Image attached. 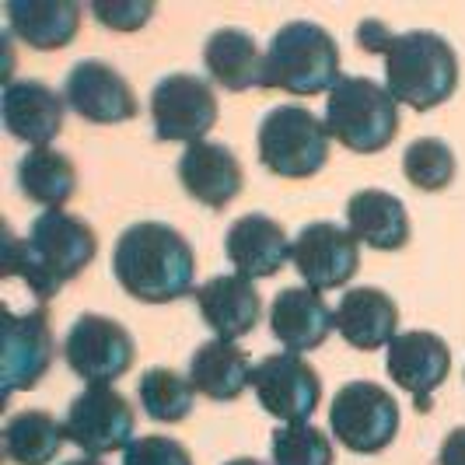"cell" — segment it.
Segmentation results:
<instances>
[{
	"mask_svg": "<svg viewBox=\"0 0 465 465\" xmlns=\"http://www.w3.org/2000/svg\"><path fill=\"white\" fill-rule=\"evenodd\" d=\"M98 252V234L94 228L67 210H43L25 238L7 232L4 249V273L25 280V287L49 302L53 294L64 291V283L84 273Z\"/></svg>",
	"mask_w": 465,
	"mask_h": 465,
	"instance_id": "obj_1",
	"label": "cell"
},
{
	"mask_svg": "<svg viewBox=\"0 0 465 465\" xmlns=\"http://www.w3.org/2000/svg\"><path fill=\"white\" fill-rule=\"evenodd\" d=\"M113 273L119 287L143 304L183 302L196 294V252L183 232L162 221L130 224L116 238Z\"/></svg>",
	"mask_w": 465,
	"mask_h": 465,
	"instance_id": "obj_2",
	"label": "cell"
},
{
	"mask_svg": "<svg viewBox=\"0 0 465 465\" xmlns=\"http://www.w3.org/2000/svg\"><path fill=\"white\" fill-rule=\"evenodd\" d=\"M385 88L399 105L430 113L448 102L459 88V56L455 46L427 28L399 32L385 46Z\"/></svg>",
	"mask_w": 465,
	"mask_h": 465,
	"instance_id": "obj_3",
	"label": "cell"
},
{
	"mask_svg": "<svg viewBox=\"0 0 465 465\" xmlns=\"http://www.w3.org/2000/svg\"><path fill=\"white\" fill-rule=\"evenodd\" d=\"M340 77V46L322 25L287 22L266 46L262 88L312 98L322 92L329 94Z\"/></svg>",
	"mask_w": 465,
	"mask_h": 465,
	"instance_id": "obj_4",
	"label": "cell"
},
{
	"mask_svg": "<svg viewBox=\"0 0 465 465\" xmlns=\"http://www.w3.org/2000/svg\"><path fill=\"white\" fill-rule=\"evenodd\" d=\"M326 130L353 154H378L399 134V102L371 77L343 74L326 94Z\"/></svg>",
	"mask_w": 465,
	"mask_h": 465,
	"instance_id": "obj_5",
	"label": "cell"
},
{
	"mask_svg": "<svg viewBox=\"0 0 465 465\" xmlns=\"http://www.w3.org/2000/svg\"><path fill=\"white\" fill-rule=\"evenodd\" d=\"M259 162L280 179H312L329 162L326 119L308 113L304 105H277L259 123Z\"/></svg>",
	"mask_w": 465,
	"mask_h": 465,
	"instance_id": "obj_6",
	"label": "cell"
},
{
	"mask_svg": "<svg viewBox=\"0 0 465 465\" xmlns=\"http://www.w3.org/2000/svg\"><path fill=\"white\" fill-rule=\"evenodd\" d=\"M329 427L353 455H378L396 441L399 402L374 381H347L329 406Z\"/></svg>",
	"mask_w": 465,
	"mask_h": 465,
	"instance_id": "obj_7",
	"label": "cell"
},
{
	"mask_svg": "<svg viewBox=\"0 0 465 465\" xmlns=\"http://www.w3.org/2000/svg\"><path fill=\"white\" fill-rule=\"evenodd\" d=\"M134 357H137L134 336L116 319L84 312L67 329L64 361L70 364V371L77 374L81 381H88V385H113V381H119L134 368Z\"/></svg>",
	"mask_w": 465,
	"mask_h": 465,
	"instance_id": "obj_8",
	"label": "cell"
},
{
	"mask_svg": "<svg viewBox=\"0 0 465 465\" xmlns=\"http://www.w3.org/2000/svg\"><path fill=\"white\" fill-rule=\"evenodd\" d=\"M151 123L154 137L164 143H200L217 123L213 84L196 74H168L151 92Z\"/></svg>",
	"mask_w": 465,
	"mask_h": 465,
	"instance_id": "obj_9",
	"label": "cell"
},
{
	"mask_svg": "<svg viewBox=\"0 0 465 465\" xmlns=\"http://www.w3.org/2000/svg\"><path fill=\"white\" fill-rule=\"evenodd\" d=\"M137 413L119 396L113 385H88L77 399H70L64 430L67 441H74L88 459L109 455V451H126L134 441Z\"/></svg>",
	"mask_w": 465,
	"mask_h": 465,
	"instance_id": "obj_10",
	"label": "cell"
},
{
	"mask_svg": "<svg viewBox=\"0 0 465 465\" xmlns=\"http://www.w3.org/2000/svg\"><path fill=\"white\" fill-rule=\"evenodd\" d=\"M259 406L283 423H308L322 402V378L302 353H266L252 371Z\"/></svg>",
	"mask_w": 465,
	"mask_h": 465,
	"instance_id": "obj_11",
	"label": "cell"
},
{
	"mask_svg": "<svg viewBox=\"0 0 465 465\" xmlns=\"http://www.w3.org/2000/svg\"><path fill=\"white\" fill-rule=\"evenodd\" d=\"M291 262H294L298 277L304 280V287H312L319 294L336 291L357 277L361 242L353 238L350 228H340L332 221H315V224H304L298 232L294 249H291Z\"/></svg>",
	"mask_w": 465,
	"mask_h": 465,
	"instance_id": "obj_12",
	"label": "cell"
},
{
	"mask_svg": "<svg viewBox=\"0 0 465 465\" xmlns=\"http://www.w3.org/2000/svg\"><path fill=\"white\" fill-rule=\"evenodd\" d=\"M0 319H4L0 389H4V399H11L15 392L32 389V385H39L46 378L56 343H53L46 308H35V312H25V315L4 308Z\"/></svg>",
	"mask_w": 465,
	"mask_h": 465,
	"instance_id": "obj_13",
	"label": "cell"
},
{
	"mask_svg": "<svg viewBox=\"0 0 465 465\" xmlns=\"http://www.w3.org/2000/svg\"><path fill=\"white\" fill-rule=\"evenodd\" d=\"M64 98H67V105L84 123H98V126L130 123L140 113L137 94L130 88V81L113 64L92 60V56L88 60H77L67 70Z\"/></svg>",
	"mask_w": 465,
	"mask_h": 465,
	"instance_id": "obj_14",
	"label": "cell"
},
{
	"mask_svg": "<svg viewBox=\"0 0 465 465\" xmlns=\"http://www.w3.org/2000/svg\"><path fill=\"white\" fill-rule=\"evenodd\" d=\"M0 116H4V130L15 140L35 147H49V140L60 137L64 119H67V98L49 88L39 77H25V81H11L4 84V98H0Z\"/></svg>",
	"mask_w": 465,
	"mask_h": 465,
	"instance_id": "obj_15",
	"label": "cell"
},
{
	"mask_svg": "<svg viewBox=\"0 0 465 465\" xmlns=\"http://www.w3.org/2000/svg\"><path fill=\"white\" fill-rule=\"evenodd\" d=\"M385 371L402 392H410L417 399V406L427 410L434 389L451 371V350H448V343L438 332L410 329V332H399L396 340L389 343Z\"/></svg>",
	"mask_w": 465,
	"mask_h": 465,
	"instance_id": "obj_16",
	"label": "cell"
},
{
	"mask_svg": "<svg viewBox=\"0 0 465 465\" xmlns=\"http://www.w3.org/2000/svg\"><path fill=\"white\" fill-rule=\"evenodd\" d=\"M200 319L217 340H242L259 326L262 315V294L249 277L242 273H217L200 283V291L193 294Z\"/></svg>",
	"mask_w": 465,
	"mask_h": 465,
	"instance_id": "obj_17",
	"label": "cell"
},
{
	"mask_svg": "<svg viewBox=\"0 0 465 465\" xmlns=\"http://www.w3.org/2000/svg\"><path fill=\"white\" fill-rule=\"evenodd\" d=\"M291 249L294 242L270 213H242L224 234V252L232 259V266L249 280L280 273L291 259Z\"/></svg>",
	"mask_w": 465,
	"mask_h": 465,
	"instance_id": "obj_18",
	"label": "cell"
},
{
	"mask_svg": "<svg viewBox=\"0 0 465 465\" xmlns=\"http://www.w3.org/2000/svg\"><path fill=\"white\" fill-rule=\"evenodd\" d=\"M175 168H179L183 189L210 210H224L245 186L242 162L234 158V151L213 140H200L186 147Z\"/></svg>",
	"mask_w": 465,
	"mask_h": 465,
	"instance_id": "obj_19",
	"label": "cell"
},
{
	"mask_svg": "<svg viewBox=\"0 0 465 465\" xmlns=\"http://www.w3.org/2000/svg\"><path fill=\"white\" fill-rule=\"evenodd\" d=\"M336 326V312L312 287H283L270 304V332L287 347V353L319 350Z\"/></svg>",
	"mask_w": 465,
	"mask_h": 465,
	"instance_id": "obj_20",
	"label": "cell"
},
{
	"mask_svg": "<svg viewBox=\"0 0 465 465\" xmlns=\"http://www.w3.org/2000/svg\"><path fill=\"white\" fill-rule=\"evenodd\" d=\"M336 329L353 350H389L399 336V304L381 287H350L336 304Z\"/></svg>",
	"mask_w": 465,
	"mask_h": 465,
	"instance_id": "obj_21",
	"label": "cell"
},
{
	"mask_svg": "<svg viewBox=\"0 0 465 465\" xmlns=\"http://www.w3.org/2000/svg\"><path fill=\"white\" fill-rule=\"evenodd\" d=\"M347 224L357 242L378 252H399L410 245V213L389 189H357L347 200Z\"/></svg>",
	"mask_w": 465,
	"mask_h": 465,
	"instance_id": "obj_22",
	"label": "cell"
},
{
	"mask_svg": "<svg viewBox=\"0 0 465 465\" xmlns=\"http://www.w3.org/2000/svg\"><path fill=\"white\" fill-rule=\"evenodd\" d=\"M252 371L256 364L249 361V353L228 340H207L189 357L193 389L213 402H234L252 385Z\"/></svg>",
	"mask_w": 465,
	"mask_h": 465,
	"instance_id": "obj_23",
	"label": "cell"
},
{
	"mask_svg": "<svg viewBox=\"0 0 465 465\" xmlns=\"http://www.w3.org/2000/svg\"><path fill=\"white\" fill-rule=\"evenodd\" d=\"M4 15L11 32L32 49H64L81 28L77 0H7Z\"/></svg>",
	"mask_w": 465,
	"mask_h": 465,
	"instance_id": "obj_24",
	"label": "cell"
},
{
	"mask_svg": "<svg viewBox=\"0 0 465 465\" xmlns=\"http://www.w3.org/2000/svg\"><path fill=\"white\" fill-rule=\"evenodd\" d=\"M262 60L266 53H259L256 39L242 28H217L203 43V67L224 92L262 88Z\"/></svg>",
	"mask_w": 465,
	"mask_h": 465,
	"instance_id": "obj_25",
	"label": "cell"
},
{
	"mask_svg": "<svg viewBox=\"0 0 465 465\" xmlns=\"http://www.w3.org/2000/svg\"><path fill=\"white\" fill-rule=\"evenodd\" d=\"M18 189L25 193V200L39 207L64 210V203L77 189V168L64 151L35 147L18 162Z\"/></svg>",
	"mask_w": 465,
	"mask_h": 465,
	"instance_id": "obj_26",
	"label": "cell"
},
{
	"mask_svg": "<svg viewBox=\"0 0 465 465\" xmlns=\"http://www.w3.org/2000/svg\"><path fill=\"white\" fill-rule=\"evenodd\" d=\"M67 430L49 410H22L4 423V451L15 465H49L64 451Z\"/></svg>",
	"mask_w": 465,
	"mask_h": 465,
	"instance_id": "obj_27",
	"label": "cell"
},
{
	"mask_svg": "<svg viewBox=\"0 0 465 465\" xmlns=\"http://www.w3.org/2000/svg\"><path fill=\"white\" fill-rule=\"evenodd\" d=\"M140 410L158 423H183L193 413V399L196 389L186 374L172 371V368H151L140 374Z\"/></svg>",
	"mask_w": 465,
	"mask_h": 465,
	"instance_id": "obj_28",
	"label": "cell"
},
{
	"mask_svg": "<svg viewBox=\"0 0 465 465\" xmlns=\"http://www.w3.org/2000/svg\"><path fill=\"white\" fill-rule=\"evenodd\" d=\"M402 172L420 193H441L455 183V151L438 137H420L402 151Z\"/></svg>",
	"mask_w": 465,
	"mask_h": 465,
	"instance_id": "obj_29",
	"label": "cell"
},
{
	"mask_svg": "<svg viewBox=\"0 0 465 465\" xmlns=\"http://www.w3.org/2000/svg\"><path fill=\"white\" fill-rule=\"evenodd\" d=\"M273 465H332L329 434L315 423H280L270 438Z\"/></svg>",
	"mask_w": 465,
	"mask_h": 465,
	"instance_id": "obj_30",
	"label": "cell"
},
{
	"mask_svg": "<svg viewBox=\"0 0 465 465\" xmlns=\"http://www.w3.org/2000/svg\"><path fill=\"white\" fill-rule=\"evenodd\" d=\"M123 465H193V455L183 441L164 438V434H143L126 444Z\"/></svg>",
	"mask_w": 465,
	"mask_h": 465,
	"instance_id": "obj_31",
	"label": "cell"
},
{
	"mask_svg": "<svg viewBox=\"0 0 465 465\" xmlns=\"http://www.w3.org/2000/svg\"><path fill=\"white\" fill-rule=\"evenodd\" d=\"M92 15L98 18V25L113 32H137L154 15V4L151 0H94Z\"/></svg>",
	"mask_w": 465,
	"mask_h": 465,
	"instance_id": "obj_32",
	"label": "cell"
},
{
	"mask_svg": "<svg viewBox=\"0 0 465 465\" xmlns=\"http://www.w3.org/2000/svg\"><path fill=\"white\" fill-rule=\"evenodd\" d=\"M353 39H357V46L364 49V53H385L389 46V39H392V32L385 28V22H378V18H364V22L357 25V32H353Z\"/></svg>",
	"mask_w": 465,
	"mask_h": 465,
	"instance_id": "obj_33",
	"label": "cell"
},
{
	"mask_svg": "<svg viewBox=\"0 0 465 465\" xmlns=\"http://www.w3.org/2000/svg\"><path fill=\"white\" fill-rule=\"evenodd\" d=\"M438 465H465V427H455L441 441Z\"/></svg>",
	"mask_w": 465,
	"mask_h": 465,
	"instance_id": "obj_34",
	"label": "cell"
},
{
	"mask_svg": "<svg viewBox=\"0 0 465 465\" xmlns=\"http://www.w3.org/2000/svg\"><path fill=\"white\" fill-rule=\"evenodd\" d=\"M64 465H102L98 459H88V455H81V459H70V462H64Z\"/></svg>",
	"mask_w": 465,
	"mask_h": 465,
	"instance_id": "obj_35",
	"label": "cell"
},
{
	"mask_svg": "<svg viewBox=\"0 0 465 465\" xmlns=\"http://www.w3.org/2000/svg\"><path fill=\"white\" fill-rule=\"evenodd\" d=\"M224 465H262L259 459H232V462H224Z\"/></svg>",
	"mask_w": 465,
	"mask_h": 465,
	"instance_id": "obj_36",
	"label": "cell"
}]
</instances>
